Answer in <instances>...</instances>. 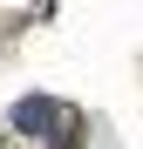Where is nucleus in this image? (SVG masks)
<instances>
[{
    "mask_svg": "<svg viewBox=\"0 0 143 149\" xmlns=\"http://www.w3.org/2000/svg\"><path fill=\"white\" fill-rule=\"evenodd\" d=\"M14 122H20L27 136H41V129H55V102H48V95H27V102L14 109Z\"/></svg>",
    "mask_w": 143,
    "mask_h": 149,
    "instance_id": "f257e3e1",
    "label": "nucleus"
}]
</instances>
